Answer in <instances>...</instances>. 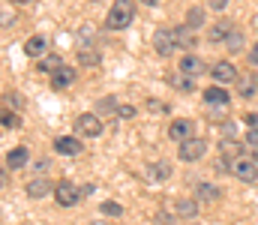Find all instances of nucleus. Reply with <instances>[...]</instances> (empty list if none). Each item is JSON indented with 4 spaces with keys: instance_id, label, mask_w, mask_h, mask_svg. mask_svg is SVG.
I'll return each mask as SVG.
<instances>
[{
    "instance_id": "nucleus-1",
    "label": "nucleus",
    "mask_w": 258,
    "mask_h": 225,
    "mask_svg": "<svg viewBox=\"0 0 258 225\" xmlns=\"http://www.w3.org/2000/svg\"><path fill=\"white\" fill-rule=\"evenodd\" d=\"M135 18V0H114L108 15H105V27L108 30H126Z\"/></svg>"
},
{
    "instance_id": "nucleus-2",
    "label": "nucleus",
    "mask_w": 258,
    "mask_h": 225,
    "mask_svg": "<svg viewBox=\"0 0 258 225\" xmlns=\"http://www.w3.org/2000/svg\"><path fill=\"white\" fill-rule=\"evenodd\" d=\"M81 195H84V189H78V186L69 183V180H60V183L54 186V201H57V207H75V204L81 201Z\"/></svg>"
},
{
    "instance_id": "nucleus-3",
    "label": "nucleus",
    "mask_w": 258,
    "mask_h": 225,
    "mask_svg": "<svg viewBox=\"0 0 258 225\" xmlns=\"http://www.w3.org/2000/svg\"><path fill=\"white\" fill-rule=\"evenodd\" d=\"M231 174H234V177H240L243 183H255V180H258V165H255V159L234 156V162H231Z\"/></svg>"
},
{
    "instance_id": "nucleus-4",
    "label": "nucleus",
    "mask_w": 258,
    "mask_h": 225,
    "mask_svg": "<svg viewBox=\"0 0 258 225\" xmlns=\"http://www.w3.org/2000/svg\"><path fill=\"white\" fill-rule=\"evenodd\" d=\"M204 153H207V141H204V138H186V141H180L177 159H183V162H198V159H204Z\"/></svg>"
},
{
    "instance_id": "nucleus-5",
    "label": "nucleus",
    "mask_w": 258,
    "mask_h": 225,
    "mask_svg": "<svg viewBox=\"0 0 258 225\" xmlns=\"http://www.w3.org/2000/svg\"><path fill=\"white\" fill-rule=\"evenodd\" d=\"M153 48H156L162 57H168V54L177 48V42H174V30H168V27H159V30L153 33Z\"/></svg>"
},
{
    "instance_id": "nucleus-6",
    "label": "nucleus",
    "mask_w": 258,
    "mask_h": 225,
    "mask_svg": "<svg viewBox=\"0 0 258 225\" xmlns=\"http://www.w3.org/2000/svg\"><path fill=\"white\" fill-rule=\"evenodd\" d=\"M75 135H102V120L96 114H81L75 120Z\"/></svg>"
},
{
    "instance_id": "nucleus-7",
    "label": "nucleus",
    "mask_w": 258,
    "mask_h": 225,
    "mask_svg": "<svg viewBox=\"0 0 258 225\" xmlns=\"http://www.w3.org/2000/svg\"><path fill=\"white\" fill-rule=\"evenodd\" d=\"M54 150L63 153V156H78L84 150V144H81L78 135H60V138H54Z\"/></svg>"
},
{
    "instance_id": "nucleus-8",
    "label": "nucleus",
    "mask_w": 258,
    "mask_h": 225,
    "mask_svg": "<svg viewBox=\"0 0 258 225\" xmlns=\"http://www.w3.org/2000/svg\"><path fill=\"white\" fill-rule=\"evenodd\" d=\"M231 30H234V24H231L228 18H219V21L207 30V42H225V39L231 36Z\"/></svg>"
},
{
    "instance_id": "nucleus-9",
    "label": "nucleus",
    "mask_w": 258,
    "mask_h": 225,
    "mask_svg": "<svg viewBox=\"0 0 258 225\" xmlns=\"http://www.w3.org/2000/svg\"><path fill=\"white\" fill-rule=\"evenodd\" d=\"M192 129H195V126H192V120H174V123L168 126V138L180 144V141L192 138Z\"/></svg>"
},
{
    "instance_id": "nucleus-10",
    "label": "nucleus",
    "mask_w": 258,
    "mask_h": 225,
    "mask_svg": "<svg viewBox=\"0 0 258 225\" xmlns=\"http://www.w3.org/2000/svg\"><path fill=\"white\" fill-rule=\"evenodd\" d=\"M213 78H216L219 84H231V81H237V69H234V63H228V60L213 63Z\"/></svg>"
},
{
    "instance_id": "nucleus-11",
    "label": "nucleus",
    "mask_w": 258,
    "mask_h": 225,
    "mask_svg": "<svg viewBox=\"0 0 258 225\" xmlns=\"http://www.w3.org/2000/svg\"><path fill=\"white\" fill-rule=\"evenodd\" d=\"M237 90H240V96L243 99H249V96H255V90H258V78L252 72H243V75H237Z\"/></svg>"
},
{
    "instance_id": "nucleus-12",
    "label": "nucleus",
    "mask_w": 258,
    "mask_h": 225,
    "mask_svg": "<svg viewBox=\"0 0 258 225\" xmlns=\"http://www.w3.org/2000/svg\"><path fill=\"white\" fill-rule=\"evenodd\" d=\"M75 81V69L72 66H60V69H54L51 72V87H57V90H63Z\"/></svg>"
},
{
    "instance_id": "nucleus-13",
    "label": "nucleus",
    "mask_w": 258,
    "mask_h": 225,
    "mask_svg": "<svg viewBox=\"0 0 258 225\" xmlns=\"http://www.w3.org/2000/svg\"><path fill=\"white\" fill-rule=\"evenodd\" d=\"M51 189H54V186H51L45 177H33V180L27 183V195H30V198H42V195H48Z\"/></svg>"
},
{
    "instance_id": "nucleus-14",
    "label": "nucleus",
    "mask_w": 258,
    "mask_h": 225,
    "mask_svg": "<svg viewBox=\"0 0 258 225\" xmlns=\"http://www.w3.org/2000/svg\"><path fill=\"white\" fill-rule=\"evenodd\" d=\"M45 48H48V39H45V36H30V39L24 42V51H27L30 57H42Z\"/></svg>"
},
{
    "instance_id": "nucleus-15",
    "label": "nucleus",
    "mask_w": 258,
    "mask_h": 225,
    "mask_svg": "<svg viewBox=\"0 0 258 225\" xmlns=\"http://www.w3.org/2000/svg\"><path fill=\"white\" fill-rule=\"evenodd\" d=\"M27 159H30V153H27V147H15L6 153V165L9 168H24L27 165Z\"/></svg>"
},
{
    "instance_id": "nucleus-16",
    "label": "nucleus",
    "mask_w": 258,
    "mask_h": 225,
    "mask_svg": "<svg viewBox=\"0 0 258 225\" xmlns=\"http://www.w3.org/2000/svg\"><path fill=\"white\" fill-rule=\"evenodd\" d=\"M204 102H210V105H228V90L225 87H207L204 90Z\"/></svg>"
},
{
    "instance_id": "nucleus-17",
    "label": "nucleus",
    "mask_w": 258,
    "mask_h": 225,
    "mask_svg": "<svg viewBox=\"0 0 258 225\" xmlns=\"http://www.w3.org/2000/svg\"><path fill=\"white\" fill-rule=\"evenodd\" d=\"M180 72H183V75H198V72H204V63H201V57L186 54V57L180 60Z\"/></svg>"
},
{
    "instance_id": "nucleus-18",
    "label": "nucleus",
    "mask_w": 258,
    "mask_h": 225,
    "mask_svg": "<svg viewBox=\"0 0 258 225\" xmlns=\"http://www.w3.org/2000/svg\"><path fill=\"white\" fill-rule=\"evenodd\" d=\"M60 66H63L60 54H45V57L36 63V69H39V72H54V69H60Z\"/></svg>"
},
{
    "instance_id": "nucleus-19",
    "label": "nucleus",
    "mask_w": 258,
    "mask_h": 225,
    "mask_svg": "<svg viewBox=\"0 0 258 225\" xmlns=\"http://www.w3.org/2000/svg\"><path fill=\"white\" fill-rule=\"evenodd\" d=\"M168 174H171V162H168V159H159L156 165H150V177H153L156 183H159V180H165Z\"/></svg>"
},
{
    "instance_id": "nucleus-20",
    "label": "nucleus",
    "mask_w": 258,
    "mask_h": 225,
    "mask_svg": "<svg viewBox=\"0 0 258 225\" xmlns=\"http://www.w3.org/2000/svg\"><path fill=\"white\" fill-rule=\"evenodd\" d=\"M174 42H177V48H180V45H183V48H192L195 36L189 33V27H174Z\"/></svg>"
},
{
    "instance_id": "nucleus-21",
    "label": "nucleus",
    "mask_w": 258,
    "mask_h": 225,
    "mask_svg": "<svg viewBox=\"0 0 258 225\" xmlns=\"http://www.w3.org/2000/svg\"><path fill=\"white\" fill-rule=\"evenodd\" d=\"M195 195L198 198H204V201H216L222 192L216 189V186H210V183H198V189H195Z\"/></svg>"
},
{
    "instance_id": "nucleus-22",
    "label": "nucleus",
    "mask_w": 258,
    "mask_h": 225,
    "mask_svg": "<svg viewBox=\"0 0 258 225\" xmlns=\"http://www.w3.org/2000/svg\"><path fill=\"white\" fill-rule=\"evenodd\" d=\"M219 153L234 159V156H240V144H237L234 138H222V141H219Z\"/></svg>"
},
{
    "instance_id": "nucleus-23",
    "label": "nucleus",
    "mask_w": 258,
    "mask_h": 225,
    "mask_svg": "<svg viewBox=\"0 0 258 225\" xmlns=\"http://www.w3.org/2000/svg\"><path fill=\"white\" fill-rule=\"evenodd\" d=\"M201 24H204V9L192 6V9L186 12V27H189V30H195V27H201Z\"/></svg>"
},
{
    "instance_id": "nucleus-24",
    "label": "nucleus",
    "mask_w": 258,
    "mask_h": 225,
    "mask_svg": "<svg viewBox=\"0 0 258 225\" xmlns=\"http://www.w3.org/2000/svg\"><path fill=\"white\" fill-rule=\"evenodd\" d=\"M174 210H177V216H186V219H189V216L198 213V204H195V201H177Z\"/></svg>"
},
{
    "instance_id": "nucleus-25",
    "label": "nucleus",
    "mask_w": 258,
    "mask_h": 225,
    "mask_svg": "<svg viewBox=\"0 0 258 225\" xmlns=\"http://www.w3.org/2000/svg\"><path fill=\"white\" fill-rule=\"evenodd\" d=\"M225 42H228L231 51H240V45H243V33H240V30H231V36H228Z\"/></svg>"
},
{
    "instance_id": "nucleus-26",
    "label": "nucleus",
    "mask_w": 258,
    "mask_h": 225,
    "mask_svg": "<svg viewBox=\"0 0 258 225\" xmlns=\"http://www.w3.org/2000/svg\"><path fill=\"white\" fill-rule=\"evenodd\" d=\"M102 213H105V216H123V207H120L117 201H105V204H102Z\"/></svg>"
},
{
    "instance_id": "nucleus-27",
    "label": "nucleus",
    "mask_w": 258,
    "mask_h": 225,
    "mask_svg": "<svg viewBox=\"0 0 258 225\" xmlns=\"http://www.w3.org/2000/svg\"><path fill=\"white\" fill-rule=\"evenodd\" d=\"M177 90H183V93H189V90H195L192 75H183V78H177Z\"/></svg>"
},
{
    "instance_id": "nucleus-28",
    "label": "nucleus",
    "mask_w": 258,
    "mask_h": 225,
    "mask_svg": "<svg viewBox=\"0 0 258 225\" xmlns=\"http://www.w3.org/2000/svg\"><path fill=\"white\" fill-rule=\"evenodd\" d=\"M81 63L84 66H96L99 63V54L96 51H81Z\"/></svg>"
},
{
    "instance_id": "nucleus-29",
    "label": "nucleus",
    "mask_w": 258,
    "mask_h": 225,
    "mask_svg": "<svg viewBox=\"0 0 258 225\" xmlns=\"http://www.w3.org/2000/svg\"><path fill=\"white\" fill-rule=\"evenodd\" d=\"M15 126H18V117L6 108V111H3V129H15Z\"/></svg>"
},
{
    "instance_id": "nucleus-30",
    "label": "nucleus",
    "mask_w": 258,
    "mask_h": 225,
    "mask_svg": "<svg viewBox=\"0 0 258 225\" xmlns=\"http://www.w3.org/2000/svg\"><path fill=\"white\" fill-rule=\"evenodd\" d=\"M99 111H117V102H114V96H105V99H99Z\"/></svg>"
},
{
    "instance_id": "nucleus-31",
    "label": "nucleus",
    "mask_w": 258,
    "mask_h": 225,
    "mask_svg": "<svg viewBox=\"0 0 258 225\" xmlns=\"http://www.w3.org/2000/svg\"><path fill=\"white\" fill-rule=\"evenodd\" d=\"M246 144H249V147H258V126H249V132H246Z\"/></svg>"
},
{
    "instance_id": "nucleus-32",
    "label": "nucleus",
    "mask_w": 258,
    "mask_h": 225,
    "mask_svg": "<svg viewBox=\"0 0 258 225\" xmlns=\"http://www.w3.org/2000/svg\"><path fill=\"white\" fill-rule=\"evenodd\" d=\"M117 114H120L123 120H129V117H135V105H120V108H117Z\"/></svg>"
},
{
    "instance_id": "nucleus-33",
    "label": "nucleus",
    "mask_w": 258,
    "mask_h": 225,
    "mask_svg": "<svg viewBox=\"0 0 258 225\" xmlns=\"http://www.w3.org/2000/svg\"><path fill=\"white\" fill-rule=\"evenodd\" d=\"M147 108H150L153 114H165V102H156V99H150V102H147Z\"/></svg>"
},
{
    "instance_id": "nucleus-34",
    "label": "nucleus",
    "mask_w": 258,
    "mask_h": 225,
    "mask_svg": "<svg viewBox=\"0 0 258 225\" xmlns=\"http://www.w3.org/2000/svg\"><path fill=\"white\" fill-rule=\"evenodd\" d=\"M210 3V9H225L228 6V0H207Z\"/></svg>"
},
{
    "instance_id": "nucleus-35",
    "label": "nucleus",
    "mask_w": 258,
    "mask_h": 225,
    "mask_svg": "<svg viewBox=\"0 0 258 225\" xmlns=\"http://www.w3.org/2000/svg\"><path fill=\"white\" fill-rule=\"evenodd\" d=\"M252 63H258V42L252 45Z\"/></svg>"
},
{
    "instance_id": "nucleus-36",
    "label": "nucleus",
    "mask_w": 258,
    "mask_h": 225,
    "mask_svg": "<svg viewBox=\"0 0 258 225\" xmlns=\"http://www.w3.org/2000/svg\"><path fill=\"white\" fill-rule=\"evenodd\" d=\"M141 3H144V6H156L159 0H141Z\"/></svg>"
},
{
    "instance_id": "nucleus-37",
    "label": "nucleus",
    "mask_w": 258,
    "mask_h": 225,
    "mask_svg": "<svg viewBox=\"0 0 258 225\" xmlns=\"http://www.w3.org/2000/svg\"><path fill=\"white\" fill-rule=\"evenodd\" d=\"M12 3H30V0H12Z\"/></svg>"
},
{
    "instance_id": "nucleus-38",
    "label": "nucleus",
    "mask_w": 258,
    "mask_h": 225,
    "mask_svg": "<svg viewBox=\"0 0 258 225\" xmlns=\"http://www.w3.org/2000/svg\"><path fill=\"white\" fill-rule=\"evenodd\" d=\"M93 225H99V222H93Z\"/></svg>"
}]
</instances>
